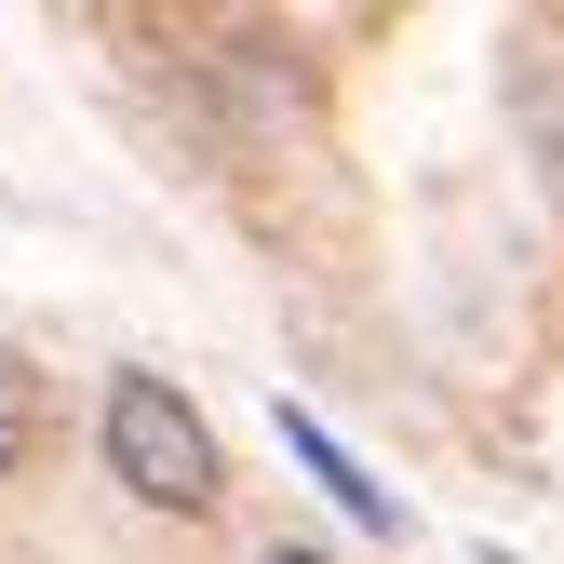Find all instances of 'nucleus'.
Masks as SVG:
<instances>
[{
    "instance_id": "20e7f679",
    "label": "nucleus",
    "mask_w": 564,
    "mask_h": 564,
    "mask_svg": "<svg viewBox=\"0 0 564 564\" xmlns=\"http://www.w3.org/2000/svg\"><path fill=\"white\" fill-rule=\"evenodd\" d=\"M28 444H41V364H28V349H0V484L28 470Z\"/></svg>"
},
{
    "instance_id": "39448f33",
    "label": "nucleus",
    "mask_w": 564,
    "mask_h": 564,
    "mask_svg": "<svg viewBox=\"0 0 564 564\" xmlns=\"http://www.w3.org/2000/svg\"><path fill=\"white\" fill-rule=\"evenodd\" d=\"M269 564H336V551H269Z\"/></svg>"
},
{
    "instance_id": "7ed1b4c3",
    "label": "nucleus",
    "mask_w": 564,
    "mask_h": 564,
    "mask_svg": "<svg viewBox=\"0 0 564 564\" xmlns=\"http://www.w3.org/2000/svg\"><path fill=\"white\" fill-rule=\"evenodd\" d=\"M282 457H296V470L323 484V498H336L349 524H377V538H403V498H390V484H377L364 457H349L336 431H323V416H310V403H282Z\"/></svg>"
},
{
    "instance_id": "f257e3e1",
    "label": "nucleus",
    "mask_w": 564,
    "mask_h": 564,
    "mask_svg": "<svg viewBox=\"0 0 564 564\" xmlns=\"http://www.w3.org/2000/svg\"><path fill=\"white\" fill-rule=\"evenodd\" d=\"M108 470L149 511H216V431L175 377H108Z\"/></svg>"
},
{
    "instance_id": "f03ea898",
    "label": "nucleus",
    "mask_w": 564,
    "mask_h": 564,
    "mask_svg": "<svg viewBox=\"0 0 564 564\" xmlns=\"http://www.w3.org/2000/svg\"><path fill=\"white\" fill-rule=\"evenodd\" d=\"M511 121H524V149H538V188L564 202V28H511Z\"/></svg>"
}]
</instances>
